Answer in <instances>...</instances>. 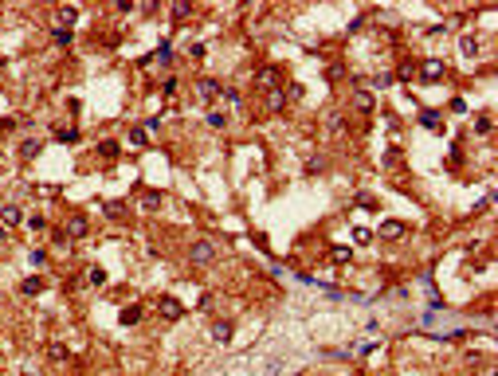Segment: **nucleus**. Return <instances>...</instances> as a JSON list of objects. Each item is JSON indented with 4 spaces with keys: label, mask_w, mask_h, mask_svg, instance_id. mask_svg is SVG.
<instances>
[{
    "label": "nucleus",
    "mask_w": 498,
    "mask_h": 376,
    "mask_svg": "<svg viewBox=\"0 0 498 376\" xmlns=\"http://www.w3.org/2000/svg\"><path fill=\"white\" fill-rule=\"evenodd\" d=\"M145 137H149L145 125H134V129H130V145H145Z\"/></svg>",
    "instance_id": "23"
},
{
    "label": "nucleus",
    "mask_w": 498,
    "mask_h": 376,
    "mask_svg": "<svg viewBox=\"0 0 498 376\" xmlns=\"http://www.w3.org/2000/svg\"><path fill=\"white\" fill-rule=\"evenodd\" d=\"M216 259V247L208 243V239H196L192 247H188V263H196V267H208Z\"/></svg>",
    "instance_id": "1"
},
{
    "label": "nucleus",
    "mask_w": 498,
    "mask_h": 376,
    "mask_svg": "<svg viewBox=\"0 0 498 376\" xmlns=\"http://www.w3.org/2000/svg\"><path fill=\"white\" fill-rule=\"evenodd\" d=\"M416 75L424 83H436V79H443V63L440 59H424V67H416Z\"/></svg>",
    "instance_id": "4"
},
{
    "label": "nucleus",
    "mask_w": 498,
    "mask_h": 376,
    "mask_svg": "<svg viewBox=\"0 0 498 376\" xmlns=\"http://www.w3.org/2000/svg\"><path fill=\"white\" fill-rule=\"evenodd\" d=\"M267 94H271V98H267V102H271V110H282V102H286V94H282V90H267Z\"/></svg>",
    "instance_id": "25"
},
{
    "label": "nucleus",
    "mask_w": 498,
    "mask_h": 376,
    "mask_svg": "<svg viewBox=\"0 0 498 376\" xmlns=\"http://www.w3.org/2000/svg\"><path fill=\"white\" fill-rule=\"evenodd\" d=\"M412 75H416V63H404V67L396 71V79H412Z\"/></svg>",
    "instance_id": "29"
},
{
    "label": "nucleus",
    "mask_w": 498,
    "mask_h": 376,
    "mask_svg": "<svg viewBox=\"0 0 498 376\" xmlns=\"http://www.w3.org/2000/svg\"><path fill=\"white\" fill-rule=\"evenodd\" d=\"M28 227H32V231H44L47 219H44V215H28Z\"/></svg>",
    "instance_id": "28"
},
{
    "label": "nucleus",
    "mask_w": 498,
    "mask_h": 376,
    "mask_svg": "<svg viewBox=\"0 0 498 376\" xmlns=\"http://www.w3.org/2000/svg\"><path fill=\"white\" fill-rule=\"evenodd\" d=\"M353 239H357V243H369L373 235H369V227H357V231H353Z\"/></svg>",
    "instance_id": "33"
},
{
    "label": "nucleus",
    "mask_w": 498,
    "mask_h": 376,
    "mask_svg": "<svg viewBox=\"0 0 498 376\" xmlns=\"http://www.w3.org/2000/svg\"><path fill=\"white\" fill-rule=\"evenodd\" d=\"M420 125H424V129H432V133H443L440 110H420Z\"/></svg>",
    "instance_id": "6"
},
{
    "label": "nucleus",
    "mask_w": 498,
    "mask_h": 376,
    "mask_svg": "<svg viewBox=\"0 0 498 376\" xmlns=\"http://www.w3.org/2000/svg\"><path fill=\"white\" fill-rule=\"evenodd\" d=\"M357 204H361V208H377V200H373L369 192H361V196H357Z\"/></svg>",
    "instance_id": "32"
},
{
    "label": "nucleus",
    "mask_w": 498,
    "mask_h": 376,
    "mask_svg": "<svg viewBox=\"0 0 498 376\" xmlns=\"http://www.w3.org/2000/svg\"><path fill=\"white\" fill-rule=\"evenodd\" d=\"M44 286H47V278H44V274H28V278L20 282V290H24V294H44Z\"/></svg>",
    "instance_id": "11"
},
{
    "label": "nucleus",
    "mask_w": 498,
    "mask_h": 376,
    "mask_svg": "<svg viewBox=\"0 0 498 376\" xmlns=\"http://www.w3.org/2000/svg\"><path fill=\"white\" fill-rule=\"evenodd\" d=\"M51 40H55L59 47H67V43L75 40V32H71V28H55V32H51Z\"/></svg>",
    "instance_id": "20"
},
{
    "label": "nucleus",
    "mask_w": 498,
    "mask_h": 376,
    "mask_svg": "<svg viewBox=\"0 0 498 376\" xmlns=\"http://www.w3.org/2000/svg\"><path fill=\"white\" fill-rule=\"evenodd\" d=\"M353 106H357V114H365V118H369V114L377 110V98H373L369 90H357V94H353Z\"/></svg>",
    "instance_id": "7"
},
{
    "label": "nucleus",
    "mask_w": 498,
    "mask_h": 376,
    "mask_svg": "<svg viewBox=\"0 0 498 376\" xmlns=\"http://www.w3.org/2000/svg\"><path fill=\"white\" fill-rule=\"evenodd\" d=\"M157 310H161V318H165V322H177V318H181V314H184V306H181V302H177V298H157Z\"/></svg>",
    "instance_id": "2"
},
{
    "label": "nucleus",
    "mask_w": 498,
    "mask_h": 376,
    "mask_svg": "<svg viewBox=\"0 0 498 376\" xmlns=\"http://www.w3.org/2000/svg\"><path fill=\"white\" fill-rule=\"evenodd\" d=\"M208 125H212V129H224V125H227V114H220V110H208Z\"/></svg>",
    "instance_id": "22"
},
{
    "label": "nucleus",
    "mask_w": 498,
    "mask_h": 376,
    "mask_svg": "<svg viewBox=\"0 0 498 376\" xmlns=\"http://www.w3.org/2000/svg\"><path fill=\"white\" fill-rule=\"evenodd\" d=\"M0 161H4V153H0Z\"/></svg>",
    "instance_id": "36"
},
{
    "label": "nucleus",
    "mask_w": 498,
    "mask_h": 376,
    "mask_svg": "<svg viewBox=\"0 0 498 376\" xmlns=\"http://www.w3.org/2000/svg\"><path fill=\"white\" fill-rule=\"evenodd\" d=\"M20 219H24L20 204H4V208H0V223H4V227H16Z\"/></svg>",
    "instance_id": "9"
},
{
    "label": "nucleus",
    "mask_w": 498,
    "mask_h": 376,
    "mask_svg": "<svg viewBox=\"0 0 498 376\" xmlns=\"http://www.w3.org/2000/svg\"><path fill=\"white\" fill-rule=\"evenodd\" d=\"M47 263V251H32V267H44Z\"/></svg>",
    "instance_id": "34"
},
{
    "label": "nucleus",
    "mask_w": 498,
    "mask_h": 376,
    "mask_svg": "<svg viewBox=\"0 0 498 376\" xmlns=\"http://www.w3.org/2000/svg\"><path fill=\"white\" fill-rule=\"evenodd\" d=\"M278 67H259L255 71V86H271V90H278Z\"/></svg>",
    "instance_id": "5"
},
{
    "label": "nucleus",
    "mask_w": 498,
    "mask_h": 376,
    "mask_svg": "<svg viewBox=\"0 0 498 376\" xmlns=\"http://www.w3.org/2000/svg\"><path fill=\"white\" fill-rule=\"evenodd\" d=\"M106 215H110V219H122V215H126V204H118V200L106 204Z\"/></svg>",
    "instance_id": "26"
},
{
    "label": "nucleus",
    "mask_w": 498,
    "mask_h": 376,
    "mask_svg": "<svg viewBox=\"0 0 498 376\" xmlns=\"http://www.w3.org/2000/svg\"><path fill=\"white\" fill-rule=\"evenodd\" d=\"M141 314H145V310L134 302V306H126V310L118 314V322H122V325H137V322H141Z\"/></svg>",
    "instance_id": "13"
},
{
    "label": "nucleus",
    "mask_w": 498,
    "mask_h": 376,
    "mask_svg": "<svg viewBox=\"0 0 498 376\" xmlns=\"http://www.w3.org/2000/svg\"><path fill=\"white\" fill-rule=\"evenodd\" d=\"M87 278H91V286H106V270H102V267H91Z\"/></svg>",
    "instance_id": "24"
},
{
    "label": "nucleus",
    "mask_w": 498,
    "mask_h": 376,
    "mask_svg": "<svg viewBox=\"0 0 498 376\" xmlns=\"http://www.w3.org/2000/svg\"><path fill=\"white\" fill-rule=\"evenodd\" d=\"M330 259H333V263H349V259H353V251L337 243V247H330Z\"/></svg>",
    "instance_id": "19"
},
{
    "label": "nucleus",
    "mask_w": 498,
    "mask_h": 376,
    "mask_svg": "<svg viewBox=\"0 0 498 376\" xmlns=\"http://www.w3.org/2000/svg\"><path fill=\"white\" fill-rule=\"evenodd\" d=\"M322 168H326V161H322V157H314V161H306V172H322Z\"/></svg>",
    "instance_id": "31"
},
{
    "label": "nucleus",
    "mask_w": 498,
    "mask_h": 376,
    "mask_svg": "<svg viewBox=\"0 0 498 376\" xmlns=\"http://www.w3.org/2000/svg\"><path fill=\"white\" fill-rule=\"evenodd\" d=\"M141 208H145V212H157V208H161V192H141Z\"/></svg>",
    "instance_id": "17"
},
{
    "label": "nucleus",
    "mask_w": 498,
    "mask_h": 376,
    "mask_svg": "<svg viewBox=\"0 0 498 376\" xmlns=\"http://www.w3.org/2000/svg\"><path fill=\"white\" fill-rule=\"evenodd\" d=\"M47 353H51V361H67V349H63V345H51Z\"/></svg>",
    "instance_id": "30"
},
{
    "label": "nucleus",
    "mask_w": 498,
    "mask_h": 376,
    "mask_svg": "<svg viewBox=\"0 0 498 376\" xmlns=\"http://www.w3.org/2000/svg\"><path fill=\"white\" fill-rule=\"evenodd\" d=\"M196 94H200L204 102H216V98L224 94V86L216 83V79H200V83H196Z\"/></svg>",
    "instance_id": "3"
},
{
    "label": "nucleus",
    "mask_w": 498,
    "mask_h": 376,
    "mask_svg": "<svg viewBox=\"0 0 498 376\" xmlns=\"http://www.w3.org/2000/svg\"><path fill=\"white\" fill-rule=\"evenodd\" d=\"M400 235H404V223H400V219H385V223H381V239H400Z\"/></svg>",
    "instance_id": "14"
},
{
    "label": "nucleus",
    "mask_w": 498,
    "mask_h": 376,
    "mask_svg": "<svg viewBox=\"0 0 498 376\" xmlns=\"http://www.w3.org/2000/svg\"><path fill=\"white\" fill-rule=\"evenodd\" d=\"M459 51L463 55H479V40H475V36H463V40H459Z\"/></svg>",
    "instance_id": "21"
},
{
    "label": "nucleus",
    "mask_w": 498,
    "mask_h": 376,
    "mask_svg": "<svg viewBox=\"0 0 498 376\" xmlns=\"http://www.w3.org/2000/svg\"><path fill=\"white\" fill-rule=\"evenodd\" d=\"M491 129H495V122H491V114H479V118H475V133H483V137H487Z\"/></svg>",
    "instance_id": "18"
},
{
    "label": "nucleus",
    "mask_w": 498,
    "mask_h": 376,
    "mask_svg": "<svg viewBox=\"0 0 498 376\" xmlns=\"http://www.w3.org/2000/svg\"><path fill=\"white\" fill-rule=\"evenodd\" d=\"M87 231H91V223H87V215H71V219H67V235H71V239H83Z\"/></svg>",
    "instance_id": "8"
},
{
    "label": "nucleus",
    "mask_w": 498,
    "mask_h": 376,
    "mask_svg": "<svg viewBox=\"0 0 498 376\" xmlns=\"http://www.w3.org/2000/svg\"><path fill=\"white\" fill-rule=\"evenodd\" d=\"M231 329H235L231 322H216V325H212V337L224 345V341H231Z\"/></svg>",
    "instance_id": "15"
},
{
    "label": "nucleus",
    "mask_w": 498,
    "mask_h": 376,
    "mask_svg": "<svg viewBox=\"0 0 498 376\" xmlns=\"http://www.w3.org/2000/svg\"><path fill=\"white\" fill-rule=\"evenodd\" d=\"M40 149H44V141H36V137H24V141H20V157H24V161H36Z\"/></svg>",
    "instance_id": "10"
},
{
    "label": "nucleus",
    "mask_w": 498,
    "mask_h": 376,
    "mask_svg": "<svg viewBox=\"0 0 498 376\" xmlns=\"http://www.w3.org/2000/svg\"><path fill=\"white\" fill-rule=\"evenodd\" d=\"M192 12V4H173V20H184Z\"/></svg>",
    "instance_id": "27"
},
{
    "label": "nucleus",
    "mask_w": 498,
    "mask_h": 376,
    "mask_svg": "<svg viewBox=\"0 0 498 376\" xmlns=\"http://www.w3.org/2000/svg\"><path fill=\"white\" fill-rule=\"evenodd\" d=\"M79 137H83L79 129H71V125H67V129H59V125H55V141H63V145H75Z\"/></svg>",
    "instance_id": "16"
},
{
    "label": "nucleus",
    "mask_w": 498,
    "mask_h": 376,
    "mask_svg": "<svg viewBox=\"0 0 498 376\" xmlns=\"http://www.w3.org/2000/svg\"><path fill=\"white\" fill-rule=\"evenodd\" d=\"M118 153H122V145H118L114 137H106V141H98V157H102V161H118Z\"/></svg>",
    "instance_id": "12"
},
{
    "label": "nucleus",
    "mask_w": 498,
    "mask_h": 376,
    "mask_svg": "<svg viewBox=\"0 0 498 376\" xmlns=\"http://www.w3.org/2000/svg\"><path fill=\"white\" fill-rule=\"evenodd\" d=\"M373 349H377V341H361V345H357V353H361V357H369Z\"/></svg>",
    "instance_id": "35"
}]
</instances>
